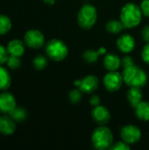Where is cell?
Here are the masks:
<instances>
[{"instance_id":"cell-1","label":"cell","mask_w":149,"mask_h":150,"mask_svg":"<svg viewBox=\"0 0 149 150\" xmlns=\"http://www.w3.org/2000/svg\"><path fill=\"white\" fill-rule=\"evenodd\" d=\"M143 16L141 7L132 2L126 4L120 10L119 14L120 21L124 25L125 28L128 29L138 26L141 24Z\"/></svg>"},{"instance_id":"cell-2","label":"cell","mask_w":149,"mask_h":150,"mask_svg":"<svg viewBox=\"0 0 149 150\" xmlns=\"http://www.w3.org/2000/svg\"><path fill=\"white\" fill-rule=\"evenodd\" d=\"M124 83L128 87L142 88L148 83V75L144 69L136 66L135 64L126 68L122 72Z\"/></svg>"},{"instance_id":"cell-3","label":"cell","mask_w":149,"mask_h":150,"mask_svg":"<svg viewBox=\"0 0 149 150\" xmlns=\"http://www.w3.org/2000/svg\"><path fill=\"white\" fill-rule=\"evenodd\" d=\"M113 141V134L106 126L97 127L93 131L91 135V143L93 147L97 150L111 149L114 143Z\"/></svg>"},{"instance_id":"cell-4","label":"cell","mask_w":149,"mask_h":150,"mask_svg":"<svg viewBox=\"0 0 149 150\" xmlns=\"http://www.w3.org/2000/svg\"><path fill=\"white\" fill-rule=\"evenodd\" d=\"M97 20V10L92 5L86 4L83 5L77 13V23L84 30L92 28Z\"/></svg>"},{"instance_id":"cell-5","label":"cell","mask_w":149,"mask_h":150,"mask_svg":"<svg viewBox=\"0 0 149 150\" xmlns=\"http://www.w3.org/2000/svg\"><path fill=\"white\" fill-rule=\"evenodd\" d=\"M46 53L49 59L54 62H61L68 54V48L66 43L59 39L49 40L46 46Z\"/></svg>"},{"instance_id":"cell-6","label":"cell","mask_w":149,"mask_h":150,"mask_svg":"<svg viewBox=\"0 0 149 150\" xmlns=\"http://www.w3.org/2000/svg\"><path fill=\"white\" fill-rule=\"evenodd\" d=\"M103 83L105 88L110 92H116L122 87L124 83V79L122 73L117 70L109 71L106 73L103 78Z\"/></svg>"},{"instance_id":"cell-7","label":"cell","mask_w":149,"mask_h":150,"mask_svg":"<svg viewBox=\"0 0 149 150\" xmlns=\"http://www.w3.org/2000/svg\"><path fill=\"white\" fill-rule=\"evenodd\" d=\"M141 135L142 134L141 129L134 125H126L122 127L120 131V136L122 141H124L129 145L138 143L141 139Z\"/></svg>"},{"instance_id":"cell-8","label":"cell","mask_w":149,"mask_h":150,"mask_svg":"<svg viewBox=\"0 0 149 150\" xmlns=\"http://www.w3.org/2000/svg\"><path fill=\"white\" fill-rule=\"evenodd\" d=\"M25 42L29 47L40 48L45 43V36L40 30L31 29L25 34Z\"/></svg>"},{"instance_id":"cell-9","label":"cell","mask_w":149,"mask_h":150,"mask_svg":"<svg viewBox=\"0 0 149 150\" xmlns=\"http://www.w3.org/2000/svg\"><path fill=\"white\" fill-rule=\"evenodd\" d=\"M91 118L98 126H106L111 120V112L104 105H97L91 111Z\"/></svg>"},{"instance_id":"cell-10","label":"cell","mask_w":149,"mask_h":150,"mask_svg":"<svg viewBox=\"0 0 149 150\" xmlns=\"http://www.w3.org/2000/svg\"><path fill=\"white\" fill-rule=\"evenodd\" d=\"M99 87V79L97 76L93 75L86 76L85 77L81 79L79 89L83 93L91 94L96 91Z\"/></svg>"},{"instance_id":"cell-11","label":"cell","mask_w":149,"mask_h":150,"mask_svg":"<svg viewBox=\"0 0 149 150\" xmlns=\"http://www.w3.org/2000/svg\"><path fill=\"white\" fill-rule=\"evenodd\" d=\"M117 47L123 54H130L135 48V40L129 33L122 34L117 40Z\"/></svg>"},{"instance_id":"cell-12","label":"cell","mask_w":149,"mask_h":150,"mask_svg":"<svg viewBox=\"0 0 149 150\" xmlns=\"http://www.w3.org/2000/svg\"><path fill=\"white\" fill-rule=\"evenodd\" d=\"M16 107V99L12 94L8 92L0 94V112L11 114Z\"/></svg>"},{"instance_id":"cell-13","label":"cell","mask_w":149,"mask_h":150,"mask_svg":"<svg viewBox=\"0 0 149 150\" xmlns=\"http://www.w3.org/2000/svg\"><path fill=\"white\" fill-rule=\"evenodd\" d=\"M103 64L105 69L108 71L118 70L121 66V60L114 53H106L103 60Z\"/></svg>"},{"instance_id":"cell-14","label":"cell","mask_w":149,"mask_h":150,"mask_svg":"<svg viewBox=\"0 0 149 150\" xmlns=\"http://www.w3.org/2000/svg\"><path fill=\"white\" fill-rule=\"evenodd\" d=\"M16 130L15 120L11 116H1L0 117V133L4 135H11Z\"/></svg>"},{"instance_id":"cell-15","label":"cell","mask_w":149,"mask_h":150,"mask_svg":"<svg viewBox=\"0 0 149 150\" xmlns=\"http://www.w3.org/2000/svg\"><path fill=\"white\" fill-rule=\"evenodd\" d=\"M126 98L133 108H135L141 101H143V93L141 88L139 87H129L126 92Z\"/></svg>"},{"instance_id":"cell-16","label":"cell","mask_w":149,"mask_h":150,"mask_svg":"<svg viewBox=\"0 0 149 150\" xmlns=\"http://www.w3.org/2000/svg\"><path fill=\"white\" fill-rule=\"evenodd\" d=\"M7 51L10 55L20 57L24 54L25 45L20 40H12L7 45Z\"/></svg>"},{"instance_id":"cell-17","label":"cell","mask_w":149,"mask_h":150,"mask_svg":"<svg viewBox=\"0 0 149 150\" xmlns=\"http://www.w3.org/2000/svg\"><path fill=\"white\" fill-rule=\"evenodd\" d=\"M137 118L142 121H149V101H141L135 108Z\"/></svg>"},{"instance_id":"cell-18","label":"cell","mask_w":149,"mask_h":150,"mask_svg":"<svg viewBox=\"0 0 149 150\" xmlns=\"http://www.w3.org/2000/svg\"><path fill=\"white\" fill-rule=\"evenodd\" d=\"M105 28H106V31L112 34H119L123 31L125 26L120 20L111 19L106 23Z\"/></svg>"},{"instance_id":"cell-19","label":"cell","mask_w":149,"mask_h":150,"mask_svg":"<svg viewBox=\"0 0 149 150\" xmlns=\"http://www.w3.org/2000/svg\"><path fill=\"white\" fill-rule=\"evenodd\" d=\"M11 83V77L9 71L0 66V90H6L10 87Z\"/></svg>"},{"instance_id":"cell-20","label":"cell","mask_w":149,"mask_h":150,"mask_svg":"<svg viewBox=\"0 0 149 150\" xmlns=\"http://www.w3.org/2000/svg\"><path fill=\"white\" fill-rule=\"evenodd\" d=\"M11 28V20L6 15H0V35L6 34Z\"/></svg>"},{"instance_id":"cell-21","label":"cell","mask_w":149,"mask_h":150,"mask_svg":"<svg viewBox=\"0 0 149 150\" xmlns=\"http://www.w3.org/2000/svg\"><path fill=\"white\" fill-rule=\"evenodd\" d=\"M10 115L16 122H23L26 119V111L23 107H16Z\"/></svg>"},{"instance_id":"cell-22","label":"cell","mask_w":149,"mask_h":150,"mask_svg":"<svg viewBox=\"0 0 149 150\" xmlns=\"http://www.w3.org/2000/svg\"><path fill=\"white\" fill-rule=\"evenodd\" d=\"M99 54L97 50H93V49H88L83 52V60L88 62V63H95L97 59H98Z\"/></svg>"},{"instance_id":"cell-23","label":"cell","mask_w":149,"mask_h":150,"mask_svg":"<svg viewBox=\"0 0 149 150\" xmlns=\"http://www.w3.org/2000/svg\"><path fill=\"white\" fill-rule=\"evenodd\" d=\"M83 98V92L79 88L73 89L68 93V99L72 104H78Z\"/></svg>"},{"instance_id":"cell-24","label":"cell","mask_w":149,"mask_h":150,"mask_svg":"<svg viewBox=\"0 0 149 150\" xmlns=\"http://www.w3.org/2000/svg\"><path fill=\"white\" fill-rule=\"evenodd\" d=\"M33 66L38 70L44 69L47 66V58L44 55H41V54L37 55L33 59Z\"/></svg>"},{"instance_id":"cell-25","label":"cell","mask_w":149,"mask_h":150,"mask_svg":"<svg viewBox=\"0 0 149 150\" xmlns=\"http://www.w3.org/2000/svg\"><path fill=\"white\" fill-rule=\"evenodd\" d=\"M6 62H7V65L12 69H18L21 65V61H20L19 57L14 56V55H10L8 57V60Z\"/></svg>"},{"instance_id":"cell-26","label":"cell","mask_w":149,"mask_h":150,"mask_svg":"<svg viewBox=\"0 0 149 150\" xmlns=\"http://www.w3.org/2000/svg\"><path fill=\"white\" fill-rule=\"evenodd\" d=\"M111 149L113 150H130L131 149V145L127 144L126 142H125L124 141L122 142H118L116 143H114Z\"/></svg>"},{"instance_id":"cell-27","label":"cell","mask_w":149,"mask_h":150,"mask_svg":"<svg viewBox=\"0 0 149 150\" xmlns=\"http://www.w3.org/2000/svg\"><path fill=\"white\" fill-rule=\"evenodd\" d=\"M8 57H9V53L7 51V48H5L3 45L0 44V65L6 62Z\"/></svg>"},{"instance_id":"cell-28","label":"cell","mask_w":149,"mask_h":150,"mask_svg":"<svg viewBox=\"0 0 149 150\" xmlns=\"http://www.w3.org/2000/svg\"><path fill=\"white\" fill-rule=\"evenodd\" d=\"M134 65V62L133 60V58L130 55H126L122 58L121 60V66L123 67V69L128 68Z\"/></svg>"},{"instance_id":"cell-29","label":"cell","mask_w":149,"mask_h":150,"mask_svg":"<svg viewBox=\"0 0 149 150\" xmlns=\"http://www.w3.org/2000/svg\"><path fill=\"white\" fill-rule=\"evenodd\" d=\"M141 58L147 64L149 65V42L143 47V49L141 51Z\"/></svg>"},{"instance_id":"cell-30","label":"cell","mask_w":149,"mask_h":150,"mask_svg":"<svg viewBox=\"0 0 149 150\" xmlns=\"http://www.w3.org/2000/svg\"><path fill=\"white\" fill-rule=\"evenodd\" d=\"M144 16L149 18V0H142L140 5Z\"/></svg>"},{"instance_id":"cell-31","label":"cell","mask_w":149,"mask_h":150,"mask_svg":"<svg viewBox=\"0 0 149 150\" xmlns=\"http://www.w3.org/2000/svg\"><path fill=\"white\" fill-rule=\"evenodd\" d=\"M141 34V37H142V39H143L144 41H146L147 43L149 42V25H145L142 28Z\"/></svg>"},{"instance_id":"cell-32","label":"cell","mask_w":149,"mask_h":150,"mask_svg":"<svg viewBox=\"0 0 149 150\" xmlns=\"http://www.w3.org/2000/svg\"><path fill=\"white\" fill-rule=\"evenodd\" d=\"M100 97L98 95H92L91 98H90V105L93 107L97 106V105H100Z\"/></svg>"},{"instance_id":"cell-33","label":"cell","mask_w":149,"mask_h":150,"mask_svg":"<svg viewBox=\"0 0 149 150\" xmlns=\"http://www.w3.org/2000/svg\"><path fill=\"white\" fill-rule=\"evenodd\" d=\"M97 52H98L99 55L105 54H106V52H107V49H106L105 47H99V48L97 49Z\"/></svg>"},{"instance_id":"cell-34","label":"cell","mask_w":149,"mask_h":150,"mask_svg":"<svg viewBox=\"0 0 149 150\" xmlns=\"http://www.w3.org/2000/svg\"><path fill=\"white\" fill-rule=\"evenodd\" d=\"M46 4H50V5H52V4H54V2H55V0H43Z\"/></svg>"}]
</instances>
